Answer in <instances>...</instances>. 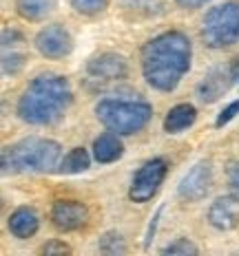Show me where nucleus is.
I'll list each match as a JSON object with an SVG mask.
<instances>
[{"instance_id":"obj_18","label":"nucleus","mask_w":239,"mask_h":256,"mask_svg":"<svg viewBox=\"0 0 239 256\" xmlns=\"http://www.w3.org/2000/svg\"><path fill=\"white\" fill-rule=\"evenodd\" d=\"M100 252L102 254H111V256H118V254H126V245H124V238L120 236L118 232H106L98 243Z\"/></svg>"},{"instance_id":"obj_13","label":"nucleus","mask_w":239,"mask_h":256,"mask_svg":"<svg viewBox=\"0 0 239 256\" xmlns=\"http://www.w3.org/2000/svg\"><path fill=\"white\" fill-rule=\"evenodd\" d=\"M40 228V218L36 214V210L31 208H18V210L12 212L9 216V232L14 234L16 238H29L38 232Z\"/></svg>"},{"instance_id":"obj_10","label":"nucleus","mask_w":239,"mask_h":256,"mask_svg":"<svg viewBox=\"0 0 239 256\" xmlns=\"http://www.w3.org/2000/svg\"><path fill=\"white\" fill-rule=\"evenodd\" d=\"M87 221H89V212L80 201L60 199L51 208V223L60 232L80 230L82 226H87Z\"/></svg>"},{"instance_id":"obj_6","label":"nucleus","mask_w":239,"mask_h":256,"mask_svg":"<svg viewBox=\"0 0 239 256\" xmlns=\"http://www.w3.org/2000/svg\"><path fill=\"white\" fill-rule=\"evenodd\" d=\"M164 177H166V162L164 159H151V162H146L131 181L129 199L135 201V204H146L148 199L155 196Z\"/></svg>"},{"instance_id":"obj_12","label":"nucleus","mask_w":239,"mask_h":256,"mask_svg":"<svg viewBox=\"0 0 239 256\" xmlns=\"http://www.w3.org/2000/svg\"><path fill=\"white\" fill-rule=\"evenodd\" d=\"M239 221V196L228 194L215 199V204L208 208V223L215 230L228 232Z\"/></svg>"},{"instance_id":"obj_3","label":"nucleus","mask_w":239,"mask_h":256,"mask_svg":"<svg viewBox=\"0 0 239 256\" xmlns=\"http://www.w3.org/2000/svg\"><path fill=\"white\" fill-rule=\"evenodd\" d=\"M62 148L53 140L27 137L3 148V172H53L60 168Z\"/></svg>"},{"instance_id":"obj_22","label":"nucleus","mask_w":239,"mask_h":256,"mask_svg":"<svg viewBox=\"0 0 239 256\" xmlns=\"http://www.w3.org/2000/svg\"><path fill=\"white\" fill-rule=\"evenodd\" d=\"M237 113H239V100H235L232 104H228L226 108L219 113V117H217V128H221L224 124H228L230 120H235Z\"/></svg>"},{"instance_id":"obj_16","label":"nucleus","mask_w":239,"mask_h":256,"mask_svg":"<svg viewBox=\"0 0 239 256\" xmlns=\"http://www.w3.org/2000/svg\"><path fill=\"white\" fill-rule=\"evenodd\" d=\"M16 9L29 22H38V20H45L49 14H53L56 9V0H18L16 2Z\"/></svg>"},{"instance_id":"obj_7","label":"nucleus","mask_w":239,"mask_h":256,"mask_svg":"<svg viewBox=\"0 0 239 256\" xmlns=\"http://www.w3.org/2000/svg\"><path fill=\"white\" fill-rule=\"evenodd\" d=\"M36 49L49 60H60L73 51V38L62 24H49L36 36Z\"/></svg>"},{"instance_id":"obj_20","label":"nucleus","mask_w":239,"mask_h":256,"mask_svg":"<svg viewBox=\"0 0 239 256\" xmlns=\"http://www.w3.org/2000/svg\"><path fill=\"white\" fill-rule=\"evenodd\" d=\"M162 254H173V256L184 254V256H188V254H197V248H195L188 238H177V241L168 243L166 248H162Z\"/></svg>"},{"instance_id":"obj_25","label":"nucleus","mask_w":239,"mask_h":256,"mask_svg":"<svg viewBox=\"0 0 239 256\" xmlns=\"http://www.w3.org/2000/svg\"><path fill=\"white\" fill-rule=\"evenodd\" d=\"M175 2H177L179 7H186V9H197L201 4L208 2V0H175Z\"/></svg>"},{"instance_id":"obj_19","label":"nucleus","mask_w":239,"mask_h":256,"mask_svg":"<svg viewBox=\"0 0 239 256\" xmlns=\"http://www.w3.org/2000/svg\"><path fill=\"white\" fill-rule=\"evenodd\" d=\"M109 4V0H71V7L82 16H95L102 14Z\"/></svg>"},{"instance_id":"obj_14","label":"nucleus","mask_w":239,"mask_h":256,"mask_svg":"<svg viewBox=\"0 0 239 256\" xmlns=\"http://www.w3.org/2000/svg\"><path fill=\"white\" fill-rule=\"evenodd\" d=\"M122 152H124V146H122L118 132H113V130L102 132L93 142V157L98 164H113L115 159L122 157Z\"/></svg>"},{"instance_id":"obj_8","label":"nucleus","mask_w":239,"mask_h":256,"mask_svg":"<svg viewBox=\"0 0 239 256\" xmlns=\"http://www.w3.org/2000/svg\"><path fill=\"white\" fill-rule=\"evenodd\" d=\"M237 76H239V60L232 66H219L215 71H210L197 86V98L206 104L217 102L230 88V84L237 80Z\"/></svg>"},{"instance_id":"obj_24","label":"nucleus","mask_w":239,"mask_h":256,"mask_svg":"<svg viewBox=\"0 0 239 256\" xmlns=\"http://www.w3.org/2000/svg\"><path fill=\"white\" fill-rule=\"evenodd\" d=\"M67 252H71L69 250V245L65 243H58V241H53V243H47V245H42L40 248V254H67Z\"/></svg>"},{"instance_id":"obj_5","label":"nucleus","mask_w":239,"mask_h":256,"mask_svg":"<svg viewBox=\"0 0 239 256\" xmlns=\"http://www.w3.org/2000/svg\"><path fill=\"white\" fill-rule=\"evenodd\" d=\"M201 38L210 49H226L239 40V2L212 7L201 24Z\"/></svg>"},{"instance_id":"obj_2","label":"nucleus","mask_w":239,"mask_h":256,"mask_svg":"<svg viewBox=\"0 0 239 256\" xmlns=\"http://www.w3.org/2000/svg\"><path fill=\"white\" fill-rule=\"evenodd\" d=\"M71 100L73 93L67 78L56 73H40L20 95L18 115L31 126H51L62 120L71 106Z\"/></svg>"},{"instance_id":"obj_21","label":"nucleus","mask_w":239,"mask_h":256,"mask_svg":"<svg viewBox=\"0 0 239 256\" xmlns=\"http://www.w3.org/2000/svg\"><path fill=\"white\" fill-rule=\"evenodd\" d=\"M25 66V56L23 53H14L12 51V56H9V51H5V56H3V73L5 76H9V73H18L20 68Z\"/></svg>"},{"instance_id":"obj_1","label":"nucleus","mask_w":239,"mask_h":256,"mask_svg":"<svg viewBox=\"0 0 239 256\" xmlns=\"http://www.w3.org/2000/svg\"><path fill=\"white\" fill-rule=\"evenodd\" d=\"M188 36L182 31H164L142 46V73L153 88L162 93H171L177 88L182 78L190 68Z\"/></svg>"},{"instance_id":"obj_11","label":"nucleus","mask_w":239,"mask_h":256,"mask_svg":"<svg viewBox=\"0 0 239 256\" xmlns=\"http://www.w3.org/2000/svg\"><path fill=\"white\" fill-rule=\"evenodd\" d=\"M87 76L98 82H113L126 76V60L118 53H100L89 60Z\"/></svg>"},{"instance_id":"obj_23","label":"nucleus","mask_w":239,"mask_h":256,"mask_svg":"<svg viewBox=\"0 0 239 256\" xmlns=\"http://www.w3.org/2000/svg\"><path fill=\"white\" fill-rule=\"evenodd\" d=\"M228 186L235 196H239V162H232L228 166Z\"/></svg>"},{"instance_id":"obj_4","label":"nucleus","mask_w":239,"mask_h":256,"mask_svg":"<svg viewBox=\"0 0 239 256\" xmlns=\"http://www.w3.org/2000/svg\"><path fill=\"white\" fill-rule=\"evenodd\" d=\"M95 115L109 130L135 135L151 122L153 108L142 100H102L95 106Z\"/></svg>"},{"instance_id":"obj_17","label":"nucleus","mask_w":239,"mask_h":256,"mask_svg":"<svg viewBox=\"0 0 239 256\" xmlns=\"http://www.w3.org/2000/svg\"><path fill=\"white\" fill-rule=\"evenodd\" d=\"M89 166H91V157H89V152L84 150V148H73V150H69L65 157H62L60 162V172L65 174H78V172H84Z\"/></svg>"},{"instance_id":"obj_9","label":"nucleus","mask_w":239,"mask_h":256,"mask_svg":"<svg viewBox=\"0 0 239 256\" xmlns=\"http://www.w3.org/2000/svg\"><path fill=\"white\" fill-rule=\"evenodd\" d=\"M210 184H212L210 164L199 162L184 174L182 181H179L177 194L182 196L184 201H199V199H204V196L208 194Z\"/></svg>"},{"instance_id":"obj_15","label":"nucleus","mask_w":239,"mask_h":256,"mask_svg":"<svg viewBox=\"0 0 239 256\" xmlns=\"http://www.w3.org/2000/svg\"><path fill=\"white\" fill-rule=\"evenodd\" d=\"M195 117H197V110H195L193 104H177L168 110V115L164 117V130L175 135V132H182L188 126H193Z\"/></svg>"}]
</instances>
